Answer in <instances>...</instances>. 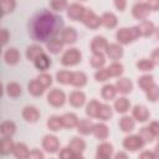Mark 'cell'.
<instances>
[{
	"instance_id": "cell-32",
	"label": "cell",
	"mask_w": 159,
	"mask_h": 159,
	"mask_svg": "<svg viewBox=\"0 0 159 159\" xmlns=\"http://www.w3.org/2000/svg\"><path fill=\"white\" fill-rule=\"evenodd\" d=\"M111 116H112L111 107H108L106 104H101L99 106V109H98V113H97V117H99L103 120H107L108 118H111Z\"/></svg>"
},
{
	"instance_id": "cell-13",
	"label": "cell",
	"mask_w": 159,
	"mask_h": 159,
	"mask_svg": "<svg viewBox=\"0 0 159 159\" xmlns=\"http://www.w3.org/2000/svg\"><path fill=\"white\" fill-rule=\"evenodd\" d=\"M22 117L27 122H36L39 118V112L35 107H26L22 112Z\"/></svg>"
},
{
	"instance_id": "cell-55",
	"label": "cell",
	"mask_w": 159,
	"mask_h": 159,
	"mask_svg": "<svg viewBox=\"0 0 159 159\" xmlns=\"http://www.w3.org/2000/svg\"><path fill=\"white\" fill-rule=\"evenodd\" d=\"M1 34H2V45H5V43L7 42V37H9V34H7L6 29H2Z\"/></svg>"
},
{
	"instance_id": "cell-12",
	"label": "cell",
	"mask_w": 159,
	"mask_h": 159,
	"mask_svg": "<svg viewBox=\"0 0 159 159\" xmlns=\"http://www.w3.org/2000/svg\"><path fill=\"white\" fill-rule=\"evenodd\" d=\"M70 148L75 153V157H78V155H81V153L84 149V142L80 138H73L72 142L70 143Z\"/></svg>"
},
{
	"instance_id": "cell-14",
	"label": "cell",
	"mask_w": 159,
	"mask_h": 159,
	"mask_svg": "<svg viewBox=\"0 0 159 159\" xmlns=\"http://www.w3.org/2000/svg\"><path fill=\"white\" fill-rule=\"evenodd\" d=\"M50 65H51V61H50V58H48L45 53L40 55V56L35 60V66H36L39 70H41V71L47 70V68L50 67Z\"/></svg>"
},
{
	"instance_id": "cell-11",
	"label": "cell",
	"mask_w": 159,
	"mask_h": 159,
	"mask_svg": "<svg viewBox=\"0 0 159 159\" xmlns=\"http://www.w3.org/2000/svg\"><path fill=\"white\" fill-rule=\"evenodd\" d=\"M149 14V6L145 4H137L133 7V15L137 19H144Z\"/></svg>"
},
{
	"instance_id": "cell-30",
	"label": "cell",
	"mask_w": 159,
	"mask_h": 159,
	"mask_svg": "<svg viewBox=\"0 0 159 159\" xmlns=\"http://www.w3.org/2000/svg\"><path fill=\"white\" fill-rule=\"evenodd\" d=\"M138 30H139V35H143V36H148L153 32L154 30V26L152 22L149 21H144L143 24H140V26H138Z\"/></svg>"
},
{
	"instance_id": "cell-27",
	"label": "cell",
	"mask_w": 159,
	"mask_h": 159,
	"mask_svg": "<svg viewBox=\"0 0 159 159\" xmlns=\"http://www.w3.org/2000/svg\"><path fill=\"white\" fill-rule=\"evenodd\" d=\"M119 127L123 132H129L134 128V120L129 117H123L119 122Z\"/></svg>"
},
{
	"instance_id": "cell-20",
	"label": "cell",
	"mask_w": 159,
	"mask_h": 159,
	"mask_svg": "<svg viewBox=\"0 0 159 159\" xmlns=\"http://www.w3.org/2000/svg\"><path fill=\"white\" fill-rule=\"evenodd\" d=\"M14 148H15V144L12 143V140L10 138L1 139V154L2 155H6V154L14 152Z\"/></svg>"
},
{
	"instance_id": "cell-45",
	"label": "cell",
	"mask_w": 159,
	"mask_h": 159,
	"mask_svg": "<svg viewBox=\"0 0 159 159\" xmlns=\"http://www.w3.org/2000/svg\"><path fill=\"white\" fill-rule=\"evenodd\" d=\"M123 72V66L119 63H113L109 68H108V73L109 76H118Z\"/></svg>"
},
{
	"instance_id": "cell-22",
	"label": "cell",
	"mask_w": 159,
	"mask_h": 159,
	"mask_svg": "<svg viewBox=\"0 0 159 159\" xmlns=\"http://www.w3.org/2000/svg\"><path fill=\"white\" fill-rule=\"evenodd\" d=\"M112 155V145L108 143H103L98 147V152H97V157L98 158H108Z\"/></svg>"
},
{
	"instance_id": "cell-23",
	"label": "cell",
	"mask_w": 159,
	"mask_h": 159,
	"mask_svg": "<svg viewBox=\"0 0 159 159\" xmlns=\"http://www.w3.org/2000/svg\"><path fill=\"white\" fill-rule=\"evenodd\" d=\"M132 87H133L132 82H130L129 80H127V78H122V80H119V81L117 82V88H118V91L122 92V93H128V92H130V91H132Z\"/></svg>"
},
{
	"instance_id": "cell-17",
	"label": "cell",
	"mask_w": 159,
	"mask_h": 159,
	"mask_svg": "<svg viewBox=\"0 0 159 159\" xmlns=\"http://www.w3.org/2000/svg\"><path fill=\"white\" fill-rule=\"evenodd\" d=\"M43 52H42V48L40 47V46H37V45H32V46H30L29 48H27V51H26V57L29 58V60H31V61H35L40 55H42Z\"/></svg>"
},
{
	"instance_id": "cell-46",
	"label": "cell",
	"mask_w": 159,
	"mask_h": 159,
	"mask_svg": "<svg viewBox=\"0 0 159 159\" xmlns=\"http://www.w3.org/2000/svg\"><path fill=\"white\" fill-rule=\"evenodd\" d=\"M99 106L101 104H98L96 101H92L88 106H87V114H89V116H97V113H98V109H99Z\"/></svg>"
},
{
	"instance_id": "cell-51",
	"label": "cell",
	"mask_w": 159,
	"mask_h": 159,
	"mask_svg": "<svg viewBox=\"0 0 159 159\" xmlns=\"http://www.w3.org/2000/svg\"><path fill=\"white\" fill-rule=\"evenodd\" d=\"M148 6L152 10H158L159 9V0H149L148 1Z\"/></svg>"
},
{
	"instance_id": "cell-54",
	"label": "cell",
	"mask_w": 159,
	"mask_h": 159,
	"mask_svg": "<svg viewBox=\"0 0 159 159\" xmlns=\"http://www.w3.org/2000/svg\"><path fill=\"white\" fill-rule=\"evenodd\" d=\"M152 60H153L154 63H159V48L155 50V51L153 52V55H152Z\"/></svg>"
},
{
	"instance_id": "cell-35",
	"label": "cell",
	"mask_w": 159,
	"mask_h": 159,
	"mask_svg": "<svg viewBox=\"0 0 159 159\" xmlns=\"http://www.w3.org/2000/svg\"><path fill=\"white\" fill-rule=\"evenodd\" d=\"M114 106H116V109L118 112H120V113H124V112H127L129 109V102H128L127 98H119L116 102Z\"/></svg>"
},
{
	"instance_id": "cell-25",
	"label": "cell",
	"mask_w": 159,
	"mask_h": 159,
	"mask_svg": "<svg viewBox=\"0 0 159 159\" xmlns=\"http://www.w3.org/2000/svg\"><path fill=\"white\" fill-rule=\"evenodd\" d=\"M6 92L10 97H17L21 94V86L17 84L16 82H11V83H7L6 86Z\"/></svg>"
},
{
	"instance_id": "cell-6",
	"label": "cell",
	"mask_w": 159,
	"mask_h": 159,
	"mask_svg": "<svg viewBox=\"0 0 159 159\" xmlns=\"http://www.w3.org/2000/svg\"><path fill=\"white\" fill-rule=\"evenodd\" d=\"M42 145H43V148H45L46 152L55 153V152H57V149H58L57 138H56V137H52V135H47V137H45V139H43V142H42Z\"/></svg>"
},
{
	"instance_id": "cell-43",
	"label": "cell",
	"mask_w": 159,
	"mask_h": 159,
	"mask_svg": "<svg viewBox=\"0 0 159 159\" xmlns=\"http://www.w3.org/2000/svg\"><path fill=\"white\" fill-rule=\"evenodd\" d=\"M148 91V93H147V96H148V99H150L152 102H154V101H157L158 99V97H159V87H157L155 84H153L149 89H147Z\"/></svg>"
},
{
	"instance_id": "cell-42",
	"label": "cell",
	"mask_w": 159,
	"mask_h": 159,
	"mask_svg": "<svg viewBox=\"0 0 159 159\" xmlns=\"http://www.w3.org/2000/svg\"><path fill=\"white\" fill-rule=\"evenodd\" d=\"M2 14H7L15 9V0H1Z\"/></svg>"
},
{
	"instance_id": "cell-4",
	"label": "cell",
	"mask_w": 159,
	"mask_h": 159,
	"mask_svg": "<svg viewBox=\"0 0 159 159\" xmlns=\"http://www.w3.org/2000/svg\"><path fill=\"white\" fill-rule=\"evenodd\" d=\"M143 144H144V142L139 135L138 137H135V135L127 137L124 139V142H123L124 148L128 149V150H138V149H140L143 147Z\"/></svg>"
},
{
	"instance_id": "cell-44",
	"label": "cell",
	"mask_w": 159,
	"mask_h": 159,
	"mask_svg": "<svg viewBox=\"0 0 159 159\" xmlns=\"http://www.w3.org/2000/svg\"><path fill=\"white\" fill-rule=\"evenodd\" d=\"M91 63H92L93 67H98V68H99L101 66L104 65V57L102 56V53H96V55L92 57Z\"/></svg>"
},
{
	"instance_id": "cell-24",
	"label": "cell",
	"mask_w": 159,
	"mask_h": 159,
	"mask_svg": "<svg viewBox=\"0 0 159 159\" xmlns=\"http://www.w3.org/2000/svg\"><path fill=\"white\" fill-rule=\"evenodd\" d=\"M29 92L34 96H40L43 92V86L39 82V80L37 81H31L29 83Z\"/></svg>"
},
{
	"instance_id": "cell-34",
	"label": "cell",
	"mask_w": 159,
	"mask_h": 159,
	"mask_svg": "<svg viewBox=\"0 0 159 159\" xmlns=\"http://www.w3.org/2000/svg\"><path fill=\"white\" fill-rule=\"evenodd\" d=\"M62 124H63V122H62V118H60V117H51L47 122L48 128L52 130H58L62 127Z\"/></svg>"
},
{
	"instance_id": "cell-7",
	"label": "cell",
	"mask_w": 159,
	"mask_h": 159,
	"mask_svg": "<svg viewBox=\"0 0 159 159\" xmlns=\"http://www.w3.org/2000/svg\"><path fill=\"white\" fill-rule=\"evenodd\" d=\"M82 19H83V22L86 24V26L92 27V29H96L101 22L99 19L92 11H84V15H83Z\"/></svg>"
},
{
	"instance_id": "cell-9",
	"label": "cell",
	"mask_w": 159,
	"mask_h": 159,
	"mask_svg": "<svg viewBox=\"0 0 159 159\" xmlns=\"http://www.w3.org/2000/svg\"><path fill=\"white\" fill-rule=\"evenodd\" d=\"M20 58V55L16 48H7L4 53V60L9 65H15Z\"/></svg>"
},
{
	"instance_id": "cell-33",
	"label": "cell",
	"mask_w": 159,
	"mask_h": 159,
	"mask_svg": "<svg viewBox=\"0 0 159 159\" xmlns=\"http://www.w3.org/2000/svg\"><path fill=\"white\" fill-rule=\"evenodd\" d=\"M93 130V124L89 120H81L78 123V132L82 134H89Z\"/></svg>"
},
{
	"instance_id": "cell-2",
	"label": "cell",
	"mask_w": 159,
	"mask_h": 159,
	"mask_svg": "<svg viewBox=\"0 0 159 159\" xmlns=\"http://www.w3.org/2000/svg\"><path fill=\"white\" fill-rule=\"evenodd\" d=\"M137 36H139V30L138 27H133V29H120L117 32V39L118 41H120L122 43H128L130 41H133L134 39H137Z\"/></svg>"
},
{
	"instance_id": "cell-52",
	"label": "cell",
	"mask_w": 159,
	"mask_h": 159,
	"mask_svg": "<svg viewBox=\"0 0 159 159\" xmlns=\"http://www.w3.org/2000/svg\"><path fill=\"white\" fill-rule=\"evenodd\" d=\"M150 130L153 132L154 135H159V123H157V122L152 123L150 124Z\"/></svg>"
},
{
	"instance_id": "cell-48",
	"label": "cell",
	"mask_w": 159,
	"mask_h": 159,
	"mask_svg": "<svg viewBox=\"0 0 159 159\" xmlns=\"http://www.w3.org/2000/svg\"><path fill=\"white\" fill-rule=\"evenodd\" d=\"M66 0H51V6L57 11H61L66 6Z\"/></svg>"
},
{
	"instance_id": "cell-16",
	"label": "cell",
	"mask_w": 159,
	"mask_h": 159,
	"mask_svg": "<svg viewBox=\"0 0 159 159\" xmlns=\"http://www.w3.org/2000/svg\"><path fill=\"white\" fill-rule=\"evenodd\" d=\"M12 153H14V155H15L16 158H27L29 154H30L27 147H26L25 144H22V143L15 144V148H14V152H12Z\"/></svg>"
},
{
	"instance_id": "cell-37",
	"label": "cell",
	"mask_w": 159,
	"mask_h": 159,
	"mask_svg": "<svg viewBox=\"0 0 159 159\" xmlns=\"http://www.w3.org/2000/svg\"><path fill=\"white\" fill-rule=\"evenodd\" d=\"M47 48H48L51 52L57 53V52L61 51V48H62V42H61L60 40H57V39H52V40H50V42L47 43Z\"/></svg>"
},
{
	"instance_id": "cell-3",
	"label": "cell",
	"mask_w": 159,
	"mask_h": 159,
	"mask_svg": "<svg viewBox=\"0 0 159 159\" xmlns=\"http://www.w3.org/2000/svg\"><path fill=\"white\" fill-rule=\"evenodd\" d=\"M81 61V53L76 50V48H71L68 50L63 57H62V63L66 65V66H72V65H76Z\"/></svg>"
},
{
	"instance_id": "cell-56",
	"label": "cell",
	"mask_w": 159,
	"mask_h": 159,
	"mask_svg": "<svg viewBox=\"0 0 159 159\" xmlns=\"http://www.w3.org/2000/svg\"><path fill=\"white\" fill-rule=\"evenodd\" d=\"M29 157H30V158H32V157H37V158H43V155H42V154H41V153L39 152V150H34L32 153H30V154H29Z\"/></svg>"
},
{
	"instance_id": "cell-21",
	"label": "cell",
	"mask_w": 159,
	"mask_h": 159,
	"mask_svg": "<svg viewBox=\"0 0 159 159\" xmlns=\"http://www.w3.org/2000/svg\"><path fill=\"white\" fill-rule=\"evenodd\" d=\"M70 103L75 107H80L84 103V94L82 92H73L70 96Z\"/></svg>"
},
{
	"instance_id": "cell-5",
	"label": "cell",
	"mask_w": 159,
	"mask_h": 159,
	"mask_svg": "<svg viewBox=\"0 0 159 159\" xmlns=\"http://www.w3.org/2000/svg\"><path fill=\"white\" fill-rule=\"evenodd\" d=\"M48 103H51L52 106L55 107H58V106H62L63 102H65V94L60 89H53L48 93Z\"/></svg>"
},
{
	"instance_id": "cell-50",
	"label": "cell",
	"mask_w": 159,
	"mask_h": 159,
	"mask_svg": "<svg viewBox=\"0 0 159 159\" xmlns=\"http://www.w3.org/2000/svg\"><path fill=\"white\" fill-rule=\"evenodd\" d=\"M109 73H108V70H99L97 73H96V78L97 81H106L108 78Z\"/></svg>"
},
{
	"instance_id": "cell-28",
	"label": "cell",
	"mask_w": 159,
	"mask_h": 159,
	"mask_svg": "<svg viewBox=\"0 0 159 159\" xmlns=\"http://www.w3.org/2000/svg\"><path fill=\"white\" fill-rule=\"evenodd\" d=\"M93 133H94V135H96L97 138H99V139H106L107 135H108V129H107V127L103 125V124H97V125L93 127Z\"/></svg>"
},
{
	"instance_id": "cell-18",
	"label": "cell",
	"mask_w": 159,
	"mask_h": 159,
	"mask_svg": "<svg viewBox=\"0 0 159 159\" xmlns=\"http://www.w3.org/2000/svg\"><path fill=\"white\" fill-rule=\"evenodd\" d=\"M107 47V42L103 37H96L92 42V50L94 53H101Z\"/></svg>"
},
{
	"instance_id": "cell-26",
	"label": "cell",
	"mask_w": 159,
	"mask_h": 159,
	"mask_svg": "<svg viewBox=\"0 0 159 159\" xmlns=\"http://www.w3.org/2000/svg\"><path fill=\"white\" fill-rule=\"evenodd\" d=\"M76 37H77V34H76L75 29H66L62 32V40H63V42L72 43V42L76 41Z\"/></svg>"
},
{
	"instance_id": "cell-10",
	"label": "cell",
	"mask_w": 159,
	"mask_h": 159,
	"mask_svg": "<svg viewBox=\"0 0 159 159\" xmlns=\"http://www.w3.org/2000/svg\"><path fill=\"white\" fill-rule=\"evenodd\" d=\"M15 129H16V127H15V124L12 122H10V120L4 122L1 124V127H0V132H1L2 138H10L15 133Z\"/></svg>"
},
{
	"instance_id": "cell-60",
	"label": "cell",
	"mask_w": 159,
	"mask_h": 159,
	"mask_svg": "<svg viewBox=\"0 0 159 159\" xmlns=\"http://www.w3.org/2000/svg\"><path fill=\"white\" fill-rule=\"evenodd\" d=\"M158 37H159V29H158Z\"/></svg>"
},
{
	"instance_id": "cell-41",
	"label": "cell",
	"mask_w": 159,
	"mask_h": 159,
	"mask_svg": "<svg viewBox=\"0 0 159 159\" xmlns=\"http://www.w3.org/2000/svg\"><path fill=\"white\" fill-rule=\"evenodd\" d=\"M153 132L150 130V128H142L139 137L143 139V142H152L153 140Z\"/></svg>"
},
{
	"instance_id": "cell-8",
	"label": "cell",
	"mask_w": 159,
	"mask_h": 159,
	"mask_svg": "<svg viewBox=\"0 0 159 159\" xmlns=\"http://www.w3.org/2000/svg\"><path fill=\"white\" fill-rule=\"evenodd\" d=\"M67 15L68 17L73 19V20H78L81 17H83L84 15V9L81 6V5H77V4H73L68 7V11H67Z\"/></svg>"
},
{
	"instance_id": "cell-58",
	"label": "cell",
	"mask_w": 159,
	"mask_h": 159,
	"mask_svg": "<svg viewBox=\"0 0 159 159\" xmlns=\"http://www.w3.org/2000/svg\"><path fill=\"white\" fill-rule=\"evenodd\" d=\"M154 155H158V157H159V145L157 147V149H155V154H154Z\"/></svg>"
},
{
	"instance_id": "cell-39",
	"label": "cell",
	"mask_w": 159,
	"mask_h": 159,
	"mask_svg": "<svg viewBox=\"0 0 159 159\" xmlns=\"http://www.w3.org/2000/svg\"><path fill=\"white\" fill-rule=\"evenodd\" d=\"M102 96H103L106 99H111V98H113V97L116 96V88H114L113 86H111V84L104 86L103 89H102Z\"/></svg>"
},
{
	"instance_id": "cell-19",
	"label": "cell",
	"mask_w": 159,
	"mask_h": 159,
	"mask_svg": "<svg viewBox=\"0 0 159 159\" xmlns=\"http://www.w3.org/2000/svg\"><path fill=\"white\" fill-rule=\"evenodd\" d=\"M107 53H108V56H109L111 58L117 60V58H119V57L123 55V50H122V47L118 46V45H109V46L107 47Z\"/></svg>"
},
{
	"instance_id": "cell-53",
	"label": "cell",
	"mask_w": 159,
	"mask_h": 159,
	"mask_svg": "<svg viewBox=\"0 0 159 159\" xmlns=\"http://www.w3.org/2000/svg\"><path fill=\"white\" fill-rule=\"evenodd\" d=\"M116 6L119 10H123L125 7V0H116Z\"/></svg>"
},
{
	"instance_id": "cell-57",
	"label": "cell",
	"mask_w": 159,
	"mask_h": 159,
	"mask_svg": "<svg viewBox=\"0 0 159 159\" xmlns=\"http://www.w3.org/2000/svg\"><path fill=\"white\" fill-rule=\"evenodd\" d=\"M140 157H154V154H152V153H143Z\"/></svg>"
},
{
	"instance_id": "cell-36",
	"label": "cell",
	"mask_w": 159,
	"mask_h": 159,
	"mask_svg": "<svg viewBox=\"0 0 159 159\" xmlns=\"http://www.w3.org/2000/svg\"><path fill=\"white\" fill-rule=\"evenodd\" d=\"M62 122H63V125L67 127V128H72L77 124V117L75 114H66L62 117Z\"/></svg>"
},
{
	"instance_id": "cell-40",
	"label": "cell",
	"mask_w": 159,
	"mask_h": 159,
	"mask_svg": "<svg viewBox=\"0 0 159 159\" xmlns=\"http://www.w3.org/2000/svg\"><path fill=\"white\" fill-rule=\"evenodd\" d=\"M71 80H72V73L67 71H61L57 73V81L61 83H70Z\"/></svg>"
},
{
	"instance_id": "cell-1",
	"label": "cell",
	"mask_w": 159,
	"mask_h": 159,
	"mask_svg": "<svg viewBox=\"0 0 159 159\" xmlns=\"http://www.w3.org/2000/svg\"><path fill=\"white\" fill-rule=\"evenodd\" d=\"M62 27V17L47 10H40L31 17L29 22L30 36L39 42H47L48 40L55 39L61 32Z\"/></svg>"
},
{
	"instance_id": "cell-59",
	"label": "cell",
	"mask_w": 159,
	"mask_h": 159,
	"mask_svg": "<svg viewBox=\"0 0 159 159\" xmlns=\"http://www.w3.org/2000/svg\"><path fill=\"white\" fill-rule=\"evenodd\" d=\"M117 157L119 158V157H125V154H117Z\"/></svg>"
},
{
	"instance_id": "cell-38",
	"label": "cell",
	"mask_w": 159,
	"mask_h": 159,
	"mask_svg": "<svg viewBox=\"0 0 159 159\" xmlns=\"http://www.w3.org/2000/svg\"><path fill=\"white\" fill-rule=\"evenodd\" d=\"M138 84H139L144 91H147V89H149V88L153 86V77H152V76H143V77L138 81Z\"/></svg>"
},
{
	"instance_id": "cell-49",
	"label": "cell",
	"mask_w": 159,
	"mask_h": 159,
	"mask_svg": "<svg viewBox=\"0 0 159 159\" xmlns=\"http://www.w3.org/2000/svg\"><path fill=\"white\" fill-rule=\"evenodd\" d=\"M37 80H39V82H40L43 87H47V86L51 84V76H48V75H46V73L40 75Z\"/></svg>"
},
{
	"instance_id": "cell-47",
	"label": "cell",
	"mask_w": 159,
	"mask_h": 159,
	"mask_svg": "<svg viewBox=\"0 0 159 159\" xmlns=\"http://www.w3.org/2000/svg\"><path fill=\"white\" fill-rule=\"evenodd\" d=\"M137 66H138V68L142 70V71H149V70H152V67H153V62H152V61H148V60H140V61L137 63Z\"/></svg>"
},
{
	"instance_id": "cell-31",
	"label": "cell",
	"mask_w": 159,
	"mask_h": 159,
	"mask_svg": "<svg viewBox=\"0 0 159 159\" xmlns=\"http://www.w3.org/2000/svg\"><path fill=\"white\" fill-rule=\"evenodd\" d=\"M86 76H84V73H82V72H76V73H72V80H71V83L72 84H75V86H83L84 83H86Z\"/></svg>"
},
{
	"instance_id": "cell-29",
	"label": "cell",
	"mask_w": 159,
	"mask_h": 159,
	"mask_svg": "<svg viewBox=\"0 0 159 159\" xmlns=\"http://www.w3.org/2000/svg\"><path fill=\"white\" fill-rule=\"evenodd\" d=\"M102 24L106 26V27H113L116 26L117 24V19L113 14L111 12H106L103 16H102Z\"/></svg>"
},
{
	"instance_id": "cell-15",
	"label": "cell",
	"mask_w": 159,
	"mask_h": 159,
	"mask_svg": "<svg viewBox=\"0 0 159 159\" xmlns=\"http://www.w3.org/2000/svg\"><path fill=\"white\" fill-rule=\"evenodd\" d=\"M133 116L137 118V120L144 122V120H147V118L149 117V112L147 111L145 107H143V106H137V107L134 108V111H133Z\"/></svg>"
}]
</instances>
